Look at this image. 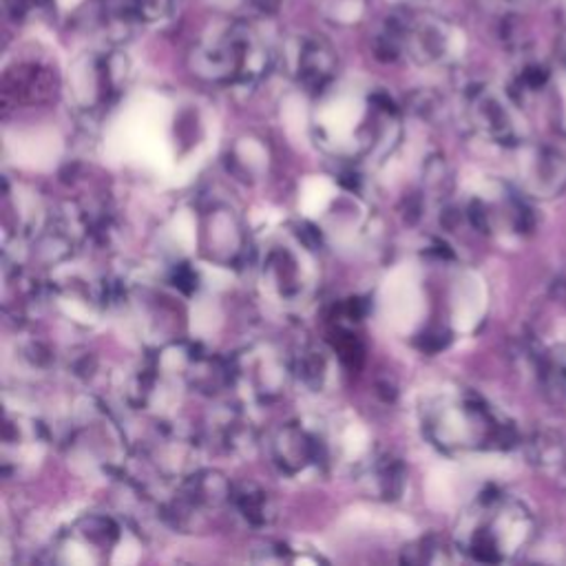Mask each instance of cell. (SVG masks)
Segmentation results:
<instances>
[{
	"mask_svg": "<svg viewBox=\"0 0 566 566\" xmlns=\"http://www.w3.org/2000/svg\"><path fill=\"white\" fill-rule=\"evenodd\" d=\"M270 66L268 40L246 21L212 25L190 51L193 74L220 87H253Z\"/></svg>",
	"mask_w": 566,
	"mask_h": 566,
	"instance_id": "1",
	"label": "cell"
},
{
	"mask_svg": "<svg viewBox=\"0 0 566 566\" xmlns=\"http://www.w3.org/2000/svg\"><path fill=\"white\" fill-rule=\"evenodd\" d=\"M424 432L445 452L507 450L518 443L514 422L476 394H445L422 411Z\"/></svg>",
	"mask_w": 566,
	"mask_h": 566,
	"instance_id": "2",
	"label": "cell"
},
{
	"mask_svg": "<svg viewBox=\"0 0 566 566\" xmlns=\"http://www.w3.org/2000/svg\"><path fill=\"white\" fill-rule=\"evenodd\" d=\"M536 536V518L525 503L489 489L458 527L460 549L478 562H505L525 551Z\"/></svg>",
	"mask_w": 566,
	"mask_h": 566,
	"instance_id": "3",
	"label": "cell"
},
{
	"mask_svg": "<svg viewBox=\"0 0 566 566\" xmlns=\"http://www.w3.org/2000/svg\"><path fill=\"white\" fill-rule=\"evenodd\" d=\"M377 45L390 60L407 56L420 66H443L456 56L458 32L436 14H407L392 19Z\"/></svg>",
	"mask_w": 566,
	"mask_h": 566,
	"instance_id": "4",
	"label": "cell"
},
{
	"mask_svg": "<svg viewBox=\"0 0 566 566\" xmlns=\"http://www.w3.org/2000/svg\"><path fill=\"white\" fill-rule=\"evenodd\" d=\"M71 94L87 113L109 107L124 89L128 60L115 47H96L71 64Z\"/></svg>",
	"mask_w": 566,
	"mask_h": 566,
	"instance_id": "5",
	"label": "cell"
},
{
	"mask_svg": "<svg viewBox=\"0 0 566 566\" xmlns=\"http://www.w3.org/2000/svg\"><path fill=\"white\" fill-rule=\"evenodd\" d=\"M283 66L302 89L321 96L334 83L336 53L325 38L297 34L283 45Z\"/></svg>",
	"mask_w": 566,
	"mask_h": 566,
	"instance_id": "6",
	"label": "cell"
},
{
	"mask_svg": "<svg viewBox=\"0 0 566 566\" xmlns=\"http://www.w3.org/2000/svg\"><path fill=\"white\" fill-rule=\"evenodd\" d=\"M465 109L471 126L482 137L512 149L525 145V122L503 94L491 87H473L467 94Z\"/></svg>",
	"mask_w": 566,
	"mask_h": 566,
	"instance_id": "7",
	"label": "cell"
},
{
	"mask_svg": "<svg viewBox=\"0 0 566 566\" xmlns=\"http://www.w3.org/2000/svg\"><path fill=\"white\" fill-rule=\"evenodd\" d=\"M274 465L293 478L321 471L328 463V443L302 422H288L276 430L270 443Z\"/></svg>",
	"mask_w": 566,
	"mask_h": 566,
	"instance_id": "8",
	"label": "cell"
},
{
	"mask_svg": "<svg viewBox=\"0 0 566 566\" xmlns=\"http://www.w3.org/2000/svg\"><path fill=\"white\" fill-rule=\"evenodd\" d=\"M518 182L527 197L555 199L566 190V156L551 147H518Z\"/></svg>",
	"mask_w": 566,
	"mask_h": 566,
	"instance_id": "9",
	"label": "cell"
},
{
	"mask_svg": "<svg viewBox=\"0 0 566 566\" xmlns=\"http://www.w3.org/2000/svg\"><path fill=\"white\" fill-rule=\"evenodd\" d=\"M98 3L104 23L122 32L139 25H162L177 10V0H98Z\"/></svg>",
	"mask_w": 566,
	"mask_h": 566,
	"instance_id": "10",
	"label": "cell"
},
{
	"mask_svg": "<svg viewBox=\"0 0 566 566\" xmlns=\"http://www.w3.org/2000/svg\"><path fill=\"white\" fill-rule=\"evenodd\" d=\"M58 78L40 60L16 62L5 74V100L19 104H38L56 96Z\"/></svg>",
	"mask_w": 566,
	"mask_h": 566,
	"instance_id": "11",
	"label": "cell"
},
{
	"mask_svg": "<svg viewBox=\"0 0 566 566\" xmlns=\"http://www.w3.org/2000/svg\"><path fill=\"white\" fill-rule=\"evenodd\" d=\"M304 259L295 255L288 246H274V250L268 253V259L263 263V274L268 283L276 288L279 297L286 302H297L306 295V272H304Z\"/></svg>",
	"mask_w": 566,
	"mask_h": 566,
	"instance_id": "12",
	"label": "cell"
},
{
	"mask_svg": "<svg viewBox=\"0 0 566 566\" xmlns=\"http://www.w3.org/2000/svg\"><path fill=\"white\" fill-rule=\"evenodd\" d=\"M206 246L212 259L231 263L244 255V233L229 208H212L204 224Z\"/></svg>",
	"mask_w": 566,
	"mask_h": 566,
	"instance_id": "13",
	"label": "cell"
},
{
	"mask_svg": "<svg viewBox=\"0 0 566 566\" xmlns=\"http://www.w3.org/2000/svg\"><path fill=\"white\" fill-rule=\"evenodd\" d=\"M529 460L546 473H566V439L557 432H536L527 443Z\"/></svg>",
	"mask_w": 566,
	"mask_h": 566,
	"instance_id": "14",
	"label": "cell"
},
{
	"mask_svg": "<svg viewBox=\"0 0 566 566\" xmlns=\"http://www.w3.org/2000/svg\"><path fill=\"white\" fill-rule=\"evenodd\" d=\"M231 503H235L237 512L255 527H263L272 518L268 493L253 482H248V484L244 482L237 489H233V501Z\"/></svg>",
	"mask_w": 566,
	"mask_h": 566,
	"instance_id": "15",
	"label": "cell"
},
{
	"mask_svg": "<svg viewBox=\"0 0 566 566\" xmlns=\"http://www.w3.org/2000/svg\"><path fill=\"white\" fill-rule=\"evenodd\" d=\"M403 484H405V471L403 465L396 463L394 458H385L374 467V487L383 499H398Z\"/></svg>",
	"mask_w": 566,
	"mask_h": 566,
	"instance_id": "16",
	"label": "cell"
},
{
	"mask_svg": "<svg viewBox=\"0 0 566 566\" xmlns=\"http://www.w3.org/2000/svg\"><path fill=\"white\" fill-rule=\"evenodd\" d=\"M297 374L308 383L310 387H319L325 379V359L317 349H304L297 361Z\"/></svg>",
	"mask_w": 566,
	"mask_h": 566,
	"instance_id": "17",
	"label": "cell"
},
{
	"mask_svg": "<svg viewBox=\"0 0 566 566\" xmlns=\"http://www.w3.org/2000/svg\"><path fill=\"white\" fill-rule=\"evenodd\" d=\"M323 12L334 21H354L364 10V0H321Z\"/></svg>",
	"mask_w": 566,
	"mask_h": 566,
	"instance_id": "18",
	"label": "cell"
},
{
	"mask_svg": "<svg viewBox=\"0 0 566 566\" xmlns=\"http://www.w3.org/2000/svg\"><path fill=\"white\" fill-rule=\"evenodd\" d=\"M546 370H549V374L555 379L557 387H559L562 392H566V354H564V357H557V361H551V364L546 366Z\"/></svg>",
	"mask_w": 566,
	"mask_h": 566,
	"instance_id": "19",
	"label": "cell"
},
{
	"mask_svg": "<svg viewBox=\"0 0 566 566\" xmlns=\"http://www.w3.org/2000/svg\"><path fill=\"white\" fill-rule=\"evenodd\" d=\"M257 12L261 14H274L279 8V0H250Z\"/></svg>",
	"mask_w": 566,
	"mask_h": 566,
	"instance_id": "20",
	"label": "cell"
},
{
	"mask_svg": "<svg viewBox=\"0 0 566 566\" xmlns=\"http://www.w3.org/2000/svg\"><path fill=\"white\" fill-rule=\"evenodd\" d=\"M208 3L218 5V8H233V5L239 3V0H208Z\"/></svg>",
	"mask_w": 566,
	"mask_h": 566,
	"instance_id": "21",
	"label": "cell"
}]
</instances>
